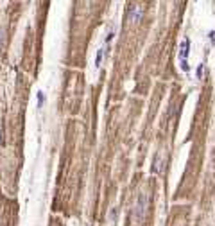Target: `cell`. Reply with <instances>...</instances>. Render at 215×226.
<instances>
[{
	"instance_id": "3",
	"label": "cell",
	"mask_w": 215,
	"mask_h": 226,
	"mask_svg": "<svg viewBox=\"0 0 215 226\" xmlns=\"http://www.w3.org/2000/svg\"><path fill=\"white\" fill-rule=\"evenodd\" d=\"M188 45H190V41L188 38H185L181 41V49H179V59L181 61H186V56H188Z\"/></svg>"
},
{
	"instance_id": "4",
	"label": "cell",
	"mask_w": 215,
	"mask_h": 226,
	"mask_svg": "<svg viewBox=\"0 0 215 226\" xmlns=\"http://www.w3.org/2000/svg\"><path fill=\"white\" fill-rule=\"evenodd\" d=\"M102 54H104V50L101 49V50H99V54H97V59H95V67H97V68L101 67V61H102Z\"/></svg>"
},
{
	"instance_id": "2",
	"label": "cell",
	"mask_w": 215,
	"mask_h": 226,
	"mask_svg": "<svg viewBox=\"0 0 215 226\" xmlns=\"http://www.w3.org/2000/svg\"><path fill=\"white\" fill-rule=\"evenodd\" d=\"M142 6H131V9H129V14H127V20L131 22V23H138V22L142 20Z\"/></svg>"
},
{
	"instance_id": "1",
	"label": "cell",
	"mask_w": 215,
	"mask_h": 226,
	"mask_svg": "<svg viewBox=\"0 0 215 226\" xmlns=\"http://www.w3.org/2000/svg\"><path fill=\"white\" fill-rule=\"evenodd\" d=\"M147 205H149V197L145 192L138 196V199H136V205H134V212H133V217L136 221H142L143 216H145V212H147Z\"/></svg>"
},
{
	"instance_id": "6",
	"label": "cell",
	"mask_w": 215,
	"mask_h": 226,
	"mask_svg": "<svg viewBox=\"0 0 215 226\" xmlns=\"http://www.w3.org/2000/svg\"><path fill=\"white\" fill-rule=\"evenodd\" d=\"M203 68H205V67H203V65H199V68H197V77H201V75H203Z\"/></svg>"
},
{
	"instance_id": "5",
	"label": "cell",
	"mask_w": 215,
	"mask_h": 226,
	"mask_svg": "<svg viewBox=\"0 0 215 226\" xmlns=\"http://www.w3.org/2000/svg\"><path fill=\"white\" fill-rule=\"evenodd\" d=\"M181 68H183L185 72H188V70H190V67H188V63H186V61H181Z\"/></svg>"
}]
</instances>
